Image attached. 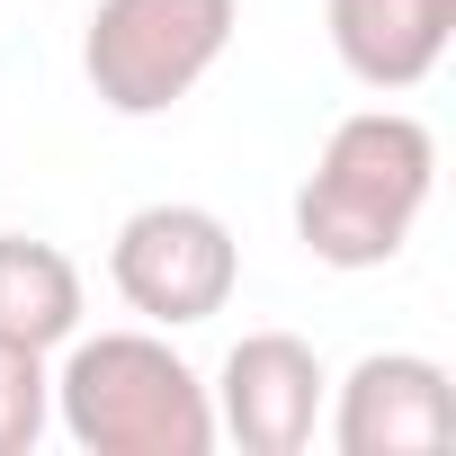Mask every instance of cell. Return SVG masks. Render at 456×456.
<instances>
[{"instance_id":"cell-1","label":"cell","mask_w":456,"mask_h":456,"mask_svg":"<svg viewBox=\"0 0 456 456\" xmlns=\"http://www.w3.org/2000/svg\"><path fill=\"white\" fill-rule=\"evenodd\" d=\"M429 197H438V134L411 108H358L331 126L322 161L296 188V242L322 269H385L403 260Z\"/></svg>"},{"instance_id":"cell-6","label":"cell","mask_w":456,"mask_h":456,"mask_svg":"<svg viewBox=\"0 0 456 456\" xmlns=\"http://www.w3.org/2000/svg\"><path fill=\"white\" fill-rule=\"evenodd\" d=\"M322 411L340 456H438L456 438V385L420 349H367L322 394Z\"/></svg>"},{"instance_id":"cell-5","label":"cell","mask_w":456,"mask_h":456,"mask_svg":"<svg viewBox=\"0 0 456 456\" xmlns=\"http://www.w3.org/2000/svg\"><path fill=\"white\" fill-rule=\"evenodd\" d=\"M322 394H331V376H322L314 340H296V331H242L206 385L215 438H233L242 456H305L322 429Z\"/></svg>"},{"instance_id":"cell-3","label":"cell","mask_w":456,"mask_h":456,"mask_svg":"<svg viewBox=\"0 0 456 456\" xmlns=\"http://www.w3.org/2000/svg\"><path fill=\"white\" fill-rule=\"evenodd\" d=\"M233 28H242V0H99L81 28V72L99 108L161 117L224 63Z\"/></svg>"},{"instance_id":"cell-8","label":"cell","mask_w":456,"mask_h":456,"mask_svg":"<svg viewBox=\"0 0 456 456\" xmlns=\"http://www.w3.org/2000/svg\"><path fill=\"white\" fill-rule=\"evenodd\" d=\"M72 331H81V269L54 242L0 233V340L54 358Z\"/></svg>"},{"instance_id":"cell-4","label":"cell","mask_w":456,"mask_h":456,"mask_svg":"<svg viewBox=\"0 0 456 456\" xmlns=\"http://www.w3.org/2000/svg\"><path fill=\"white\" fill-rule=\"evenodd\" d=\"M108 278L117 296L152 322V331H188V322H215L242 287V242L215 206H188V197H161V206H134L108 242Z\"/></svg>"},{"instance_id":"cell-2","label":"cell","mask_w":456,"mask_h":456,"mask_svg":"<svg viewBox=\"0 0 456 456\" xmlns=\"http://www.w3.org/2000/svg\"><path fill=\"white\" fill-rule=\"evenodd\" d=\"M54 420L90 456H206L215 447L206 376L161 331H99V340L72 331L63 376H54Z\"/></svg>"},{"instance_id":"cell-7","label":"cell","mask_w":456,"mask_h":456,"mask_svg":"<svg viewBox=\"0 0 456 456\" xmlns=\"http://www.w3.org/2000/svg\"><path fill=\"white\" fill-rule=\"evenodd\" d=\"M322 28H331V54L358 90L403 99L447 63L456 0H322Z\"/></svg>"},{"instance_id":"cell-9","label":"cell","mask_w":456,"mask_h":456,"mask_svg":"<svg viewBox=\"0 0 456 456\" xmlns=\"http://www.w3.org/2000/svg\"><path fill=\"white\" fill-rule=\"evenodd\" d=\"M54 420V376L37 349H10L0 340V456H28Z\"/></svg>"}]
</instances>
